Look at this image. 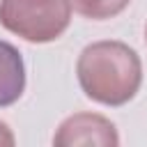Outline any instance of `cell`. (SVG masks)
I'll use <instances>...</instances> for the list:
<instances>
[{"label": "cell", "mask_w": 147, "mask_h": 147, "mask_svg": "<svg viewBox=\"0 0 147 147\" xmlns=\"http://www.w3.org/2000/svg\"><path fill=\"white\" fill-rule=\"evenodd\" d=\"M76 76L87 99L117 108L138 94L142 85V62L129 44L101 39L87 44L80 51Z\"/></svg>", "instance_id": "6da1fadb"}, {"label": "cell", "mask_w": 147, "mask_h": 147, "mask_svg": "<svg viewBox=\"0 0 147 147\" xmlns=\"http://www.w3.org/2000/svg\"><path fill=\"white\" fill-rule=\"evenodd\" d=\"M69 23V0H0V25L30 44L60 39Z\"/></svg>", "instance_id": "7a4b0ae2"}, {"label": "cell", "mask_w": 147, "mask_h": 147, "mask_svg": "<svg viewBox=\"0 0 147 147\" xmlns=\"http://www.w3.org/2000/svg\"><path fill=\"white\" fill-rule=\"evenodd\" d=\"M53 145L57 147H117L119 133L117 126L99 113H74L64 117L53 136Z\"/></svg>", "instance_id": "3957f363"}, {"label": "cell", "mask_w": 147, "mask_h": 147, "mask_svg": "<svg viewBox=\"0 0 147 147\" xmlns=\"http://www.w3.org/2000/svg\"><path fill=\"white\" fill-rule=\"evenodd\" d=\"M25 92V62L21 51L0 39V108L16 103Z\"/></svg>", "instance_id": "277c9868"}, {"label": "cell", "mask_w": 147, "mask_h": 147, "mask_svg": "<svg viewBox=\"0 0 147 147\" xmlns=\"http://www.w3.org/2000/svg\"><path fill=\"white\" fill-rule=\"evenodd\" d=\"M71 9L90 21H108L119 16L131 0H69Z\"/></svg>", "instance_id": "5b68a950"}, {"label": "cell", "mask_w": 147, "mask_h": 147, "mask_svg": "<svg viewBox=\"0 0 147 147\" xmlns=\"http://www.w3.org/2000/svg\"><path fill=\"white\" fill-rule=\"evenodd\" d=\"M11 145H16L14 131L9 129V124H7V122H2V119H0V147H11Z\"/></svg>", "instance_id": "8992f818"}, {"label": "cell", "mask_w": 147, "mask_h": 147, "mask_svg": "<svg viewBox=\"0 0 147 147\" xmlns=\"http://www.w3.org/2000/svg\"><path fill=\"white\" fill-rule=\"evenodd\" d=\"M145 39H147V28H145Z\"/></svg>", "instance_id": "52a82bcc"}]
</instances>
